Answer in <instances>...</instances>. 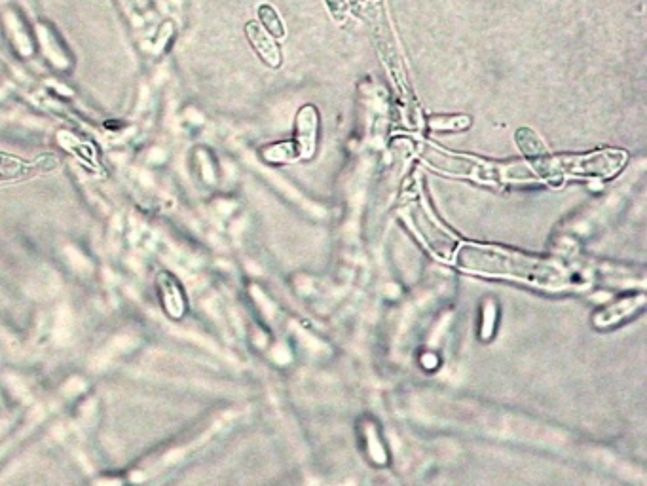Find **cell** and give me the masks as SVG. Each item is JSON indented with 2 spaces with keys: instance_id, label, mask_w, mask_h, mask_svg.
Masks as SVG:
<instances>
[{
  "instance_id": "8992f818",
  "label": "cell",
  "mask_w": 647,
  "mask_h": 486,
  "mask_svg": "<svg viewBox=\"0 0 647 486\" xmlns=\"http://www.w3.org/2000/svg\"><path fill=\"white\" fill-rule=\"evenodd\" d=\"M317 130H319V114L312 105H306L296 114V143L298 154L304 160L314 158L317 149Z\"/></svg>"
},
{
  "instance_id": "3957f363",
  "label": "cell",
  "mask_w": 647,
  "mask_h": 486,
  "mask_svg": "<svg viewBox=\"0 0 647 486\" xmlns=\"http://www.w3.org/2000/svg\"><path fill=\"white\" fill-rule=\"evenodd\" d=\"M623 150H594L589 154L551 156L539 169L541 181H555L562 177H611L625 166Z\"/></svg>"
},
{
  "instance_id": "8fae6325",
  "label": "cell",
  "mask_w": 647,
  "mask_h": 486,
  "mask_svg": "<svg viewBox=\"0 0 647 486\" xmlns=\"http://www.w3.org/2000/svg\"><path fill=\"white\" fill-rule=\"evenodd\" d=\"M259 18L264 25V29L274 35V37L283 38L285 37V27H283V21L278 16V12L270 6V4H262L259 8Z\"/></svg>"
},
{
  "instance_id": "ba28073f",
  "label": "cell",
  "mask_w": 647,
  "mask_h": 486,
  "mask_svg": "<svg viewBox=\"0 0 647 486\" xmlns=\"http://www.w3.org/2000/svg\"><path fill=\"white\" fill-rule=\"evenodd\" d=\"M245 35L249 38L253 50L259 54L260 59L266 65H270V67H279L281 65V52H279L276 40L272 38V35L264 27H260L257 21H249L245 25Z\"/></svg>"
},
{
  "instance_id": "277c9868",
  "label": "cell",
  "mask_w": 647,
  "mask_h": 486,
  "mask_svg": "<svg viewBox=\"0 0 647 486\" xmlns=\"http://www.w3.org/2000/svg\"><path fill=\"white\" fill-rule=\"evenodd\" d=\"M403 217L435 257H439L441 261H454V253L460 243L422 202L408 204L407 209L403 211Z\"/></svg>"
},
{
  "instance_id": "7c38bea8",
  "label": "cell",
  "mask_w": 647,
  "mask_h": 486,
  "mask_svg": "<svg viewBox=\"0 0 647 486\" xmlns=\"http://www.w3.org/2000/svg\"><path fill=\"white\" fill-rule=\"evenodd\" d=\"M471 126L469 116H431L429 128L437 131H458L465 130Z\"/></svg>"
},
{
  "instance_id": "5b68a950",
  "label": "cell",
  "mask_w": 647,
  "mask_h": 486,
  "mask_svg": "<svg viewBox=\"0 0 647 486\" xmlns=\"http://www.w3.org/2000/svg\"><path fill=\"white\" fill-rule=\"evenodd\" d=\"M158 297L162 308L171 319H181L186 312V295L181 281L177 280L171 272H160L156 278Z\"/></svg>"
},
{
  "instance_id": "4fadbf2b",
  "label": "cell",
  "mask_w": 647,
  "mask_h": 486,
  "mask_svg": "<svg viewBox=\"0 0 647 486\" xmlns=\"http://www.w3.org/2000/svg\"><path fill=\"white\" fill-rule=\"evenodd\" d=\"M264 158L268 162H274V164H285V162H293L296 158H300V154H298V149H296L295 145L279 143V145H274V147L264 150Z\"/></svg>"
},
{
  "instance_id": "9c48e42d",
  "label": "cell",
  "mask_w": 647,
  "mask_h": 486,
  "mask_svg": "<svg viewBox=\"0 0 647 486\" xmlns=\"http://www.w3.org/2000/svg\"><path fill=\"white\" fill-rule=\"evenodd\" d=\"M646 304V295H638V297H630V299L619 300V302H613L610 306H606L604 310H600L596 316H594V325L596 327H610L613 323L617 321H623V319L629 318L632 316L636 310H640L642 306Z\"/></svg>"
},
{
  "instance_id": "9a60e30c",
  "label": "cell",
  "mask_w": 647,
  "mask_h": 486,
  "mask_svg": "<svg viewBox=\"0 0 647 486\" xmlns=\"http://www.w3.org/2000/svg\"><path fill=\"white\" fill-rule=\"evenodd\" d=\"M484 316H486V321H484V331H482V337L490 338V335H492V329H494V318H496V310H494V308H486V310H484Z\"/></svg>"
},
{
  "instance_id": "6da1fadb",
  "label": "cell",
  "mask_w": 647,
  "mask_h": 486,
  "mask_svg": "<svg viewBox=\"0 0 647 486\" xmlns=\"http://www.w3.org/2000/svg\"><path fill=\"white\" fill-rule=\"evenodd\" d=\"M454 261L465 272L490 278L524 281L543 289H562L570 285L568 272L553 262L526 257L517 251H507L494 245L463 243L458 245Z\"/></svg>"
},
{
  "instance_id": "5bb4252c",
  "label": "cell",
  "mask_w": 647,
  "mask_h": 486,
  "mask_svg": "<svg viewBox=\"0 0 647 486\" xmlns=\"http://www.w3.org/2000/svg\"><path fill=\"white\" fill-rule=\"evenodd\" d=\"M329 12L336 23H344L348 19V2L346 0H325Z\"/></svg>"
},
{
  "instance_id": "52a82bcc",
  "label": "cell",
  "mask_w": 647,
  "mask_h": 486,
  "mask_svg": "<svg viewBox=\"0 0 647 486\" xmlns=\"http://www.w3.org/2000/svg\"><path fill=\"white\" fill-rule=\"evenodd\" d=\"M56 162L52 158H40L37 162H25L16 156L0 154V181H18L31 175H37L40 171L54 169Z\"/></svg>"
},
{
  "instance_id": "30bf717a",
  "label": "cell",
  "mask_w": 647,
  "mask_h": 486,
  "mask_svg": "<svg viewBox=\"0 0 647 486\" xmlns=\"http://www.w3.org/2000/svg\"><path fill=\"white\" fill-rule=\"evenodd\" d=\"M515 139H517L518 149L524 152V156L530 160V166L536 169V173L539 175V169L545 164V160L549 158V152L545 149V145L541 143V139L537 137L536 131L520 128L515 133Z\"/></svg>"
},
{
  "instance_id": "7a4b0ae2",
  "label": "cell",
  "mask_w": 647,
  "mask_h": 486,
  "mask_svg": "<svg viewBox=\"0 0 647 486\" xmlns=\"http://www.w3.org/2000/svg\"><path fill=\"white\" fill-rule=\"evenodd\" d=\"M422 162L444 175L471 179L482 185H518V183H537L541 177L530 164L511 162V164H494L488 160H479L475 156L444 152L441 149L420 150Z\"/></svg>"
}]
</instances>
